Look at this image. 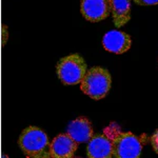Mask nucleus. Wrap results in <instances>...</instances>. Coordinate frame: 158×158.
Masks as SVG:
<instances>
[{"label": "nucleus", "instance_id": "obj_1", "mask_svg": "<svg viewBox=\"0 0 158 158\" xmlns=\"http://www.w3.org/2000/svg\"><path fill=\"white\" fill-rule=\"evenodd\" d=\"M104 134L111 139L113 158H140L143 140L132 132H122L116 123L104 130Z\"/></svg>", "mask_w": 158, "mask_h": 158}, {"label": "nucleus", "instance_id": "obj_13", "mask_svg": "<svg viewBox=\"0 0 158 158\" xmlns=\"http://www.w3.org/2000/svg\"><path fill=\"white\" fill-rule=\"evenodd\" d=\"M138 6H155L158 4V0H133Z\"/></svg>", "mask_w": 158, "mask_h": 158}, {"label": "nucleus", "instance_id": "obj_15", "mask_svg": "<svg viewBox=\"0 0 158 158\" xmlns=\"http://www.w3.org/2000/svg\"><path fill=\"white\" fill-rule=\"evenodd\" d=\"M73 158H81V157H73Z\"/></svg>", "mask_w": 158, "mask_h": 158}, {"label": "nucleus", "instance_id": "obj_11", "mask_svg": "<svg viewBox=\"0 0 158 158\" xmlns=\"http://www.w3.org/2000/svg\"><path fill=\"white\" fill-rule=\"evenodd\" d=\"M1 40H2V47L6 45V43L9 40V30H7L6 24H2L1 27Z\"/></svg>", "mask_w": 158, "mask_h": 158}, {"label": "nucleus", "instance_id": "obj_14", "mask_svg": "<svg viewBox=\"0 0 158 158\" xmlns=\"http://www.w3.org/2000/svg\"><path fill=\"white\" fill-rule=\"evenodd\" d=\"M2 158H10V157H9V155H6V154H2Z\"/></svg>", "mask_w": 158, "mask_h": 158}, {"label": "nucleus", "instance_id": "obj_2", "mask_svg": "<svg viewBox=\"0 0 158 158\" xmlns=\"http://www.w3.org/2000/svg\"><path fill=\"white\" fill-rule=\"evenodd\" d=\"M50 144L47 133L35 126L25 128L18 138L20 150L27 158H51Z\"/></svg>", "mask_w": 158, "mask_h": 158}, {"label": "nucleus", "instance_id": "obj_9", "mask_svg": "<svg viewBox=\"0 0 158 158\" xmlns=\"http://www.w3.org/2000/svg\"><path fill=\"white\" fill-rule=\"evenodd\" d=\"M86 155L88 158H113L111 139L106 134L93 136L88 142Z\"/></svg>", "mask_w": 158, "mask_h": 158}, {"label": "nucleus", "instance_id": "obj_3", "mask_svg": "<svg viewBox=\"0 0 158 158\" xmlns=\"http://www.w3.org/2000/svg\"><path fill=\"white\" fill-rule=\"evenodd\" d=\"M111 85V74L106 69L101 67L89 69L80 82L81 91L94 100H100L106 97Z\"/></svg>", "mask_w": 158, "mask_h": 158}, {"label": "nucleus", "instance_id": "obj_6", "mask_svg": "<svg viewBox=\"0 0 158 158\" xmlns=\"http://www.w3.org/2000/svg\"><path fill=\"white\" fill-rule=\"evenodd\" d=\"M132 39L129 34L117 30L109 31L102 38L104 50L114 54H123L131 48Z\"/></svg>", "mask_w": 158, "mask_h": 158}, {"label": "nucleus", "instance_id": "obj_4", "mask_svg": "<svg viewBox=\"0 0 158 158\" xmlns=\"http://www.w3.org/2000/svg\"><path fill=\"white\" fill-rule=\"evenodd\" d=\"M86 63L79 54H71L61 58L56 65L59 80L65 85H75L81 82L86 73Z\"/></svg>", "mask_w": 158, "mask_h": 158}, {"label": "nucleus", "instance_id": "obj_8", "mask_svg": "<svg viewBox=\"0 0 158 158\" xmlns=\"http://www.w3.org/2000/svg\"><path fill=\"white\" fill-rule=\"evenodd\" d=\"M67 134L76 143H85L90 141L94 136V131L91 121L85 117L80 116L69 123Z\"/></svg>", "mask_w": 158, "mask_h": 158}, {"label": "nucleus", "instance_id": "obj_10", "mask_svg": "<svg viewBox=\"0 0 158 158\" xmlns=\"http://www.w3.org/2000/svg\"><path fill=\"white\" fill-rule=\"evenodd\" d=\"M113 22L116 27H121L131 19V0H110Z\"/></svg>", "mask_w": 158, "mask_h": 158}, {"label": "nucleus", "instance_id": "obj_5", "mask_svg": "<svg viewBox=\"0 0 158 158\" xmlns=\"http://www.w3.org/2000/svg\"><path fill=\"white\" fill-rule=\"evenodd\" d=\"M81 14L86 20L98 22L106 19L111 13L110 0H82Z\"/></svg>", "mask_w": 158, "mask_h": 158}, {"label": "nucleus", "instance_id": "obj_7", "mask_svg": "<svg viewBox=\"0 0 158 158\" xmlns=\"http://www.w3.org/2000/svg\"><path fill=\"white\" fill-rule=\"evenodd\" d=\"M77 149L78 143L67 133L59 134L51 141L50 155L51 158H73Z\"/></svg>", "mask_w": 158, "mask_h": 158}, {"label": "nucleus", "instance_id": "obj_12", "mask_svg": "<svg viewBox=\"0 0 158 158\" xmlns=\"http://www.w3.org/2000/svg\"><path fill=\"white\" fill-rule=\"evenodd\" d=\"M151 144H152L153 150H154V151L158 154V129L154 132V134L152 135Z\"/></svg>", "mask_w": 158, "mask_h": 158}]
</instances>
